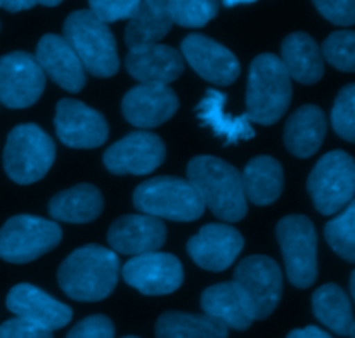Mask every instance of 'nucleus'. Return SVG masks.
<instances>
[{"instance_id":"obj_1","label":"nucleus","mask_w":355,"mask_h":338,"mask_svg":"<svg viewBox=\"0 0 355 338\" xmlns=\"http://www.w3.org/2000/svg\"><path fill=\"white\" fill-rule=\"evenodd\" d=\"M118 276L120 262L113 250L85 245L66 257L58 271V283L73 301L99 302L113 294Z\"/></svg>"},{"instance_id":"obj_2","label":"nucleus","mask_w":355,"mask_h":338,"mask_svg":"<svg viewBox=\"0 0 355 338\" xmlns=\"http://www.w3.org/2000/svg\"><path fill=\"white\" fill-rule=\"evenodd\" d=\"M193 184L205 208L225 222H238L248 212L241 174L231 163L215 156H196L187 165Z\"/></svg>"},{"instance_id":"obj_3","label":"nucleus","mask_w":355,"mask_h":338,"mask_svg":"<svg viewBox=\"0 0 355 338\" xmlns=\"http://www.w3.org/2000/svg\"><path fill=\"white\" fill-rule=\"evenodd\" d=\"M291 78L281 58L260 54L252 61L246 85V117L260 125L283 118L291 103Z\"/></svg>"},{"instance_id":"obj_4","label":"nucleus","mask_w":355,"mask_h":338,"mask_svg":"<svg viewBox=\"0 0 355 338\" xmlns=\"http://www.w3.org/2000/svg\"><path fill=\"white\" fill-rule=\"evenodd\" d=\"M64 40L78 56L83 69L99 78L116 75L120 68L116 40L106 23L94 16L90 10H75L69 14L62 26Z\"/></svg>"},{"instance_id":"obj_5","label":"nucleus","mask_w":355,"mask_h":338,"mask_svg":"<svg viewBox=\"0 0 355 338\" xmlns=\"http://www.w3.org/2000/svg\"><path fill=\"white\" fill-rule=\"evenodd\" d=\"M134 205L144 215L175 222L196 221L205 205L193 184L180 177H155L139 184L134 191Z\"/></svg>"},{"instance_id":"obj_6","label":"nucleus","mask_w":355,"mask_h":338,"mask_svg":"<svg viewBox=\"0 0 355 338\" xmlns=\"http://www.w3.org/2000/svg\"><path fill=\"white\" fill-rule=\"evenodd\" d=\"M55 160L54 141L35 124L17 125L3 148V169L16 184L44 179Z\"/></svg>"},{"instance_id":"obj_7","label":"nucleus","mask_w":355,"mask_h":338,"mask_svg":"<svg viewBox=\"0 0 355 338\" xmlns=\"http://www.w3.org/2000/svg\"><path fill=\"white\" fill-rule=\"evenodd\" d=\"M307 189L322 215L338 214L352 201L355 191V163L345 151H329L315 163L309 176Z\"/></svg>"},{"instance_id":"obj_8","label":"nucleus","mask_w":355,"mask_h":338,"mask_svg":"<svg viewBox=\"0 0 355 338\" xmlns=\"http://www.w3.org/2000/svg\"><path fill=\"white\" fill-rule=\"evenodd\" d=\"M286 274L297 288H309L318 280V235L305 215H288L276 228Z\"/></svg>"},{"instance_id":"obj_9","label":"nucleus","mask_w":355,"mask_h":338,"mask_svg":"<svg viewBox=\"0 0 355 338\" xmlns=\"http://www.w3.org/2000/svg\"><path fill=\"white\" fill-rule=\"evenodd\" d=\"M59 224L35 215H16L0 229V259L10 264H28L59 245Z\"/></svg>"},{"instance_id":"obj_10","label":"nucleus","mask_w":355,"mask_h":338,"mask_svg":"<svg viewBox=\"0 0 355 338\" xmlns=\"http://www.w3.org/2000/svg\"><path fill=\"white\" fill-rule=\"evenodd\" d=\"M44 89L45 75L35 56L16 51L0 58V101L7 108L33 106Z\"/></svg>"},{"instance_id":"obj_11","label":"nucleus","mask_w":355,"mask_h":338,"mask_svg":"<svg viewBox=\"0 0 355 338\" xmlns=\"http://www.w3.org/2000/svg\"><path fill=\"white\" fill-rule=\"evenodd\" d=\"M234 281L245 290L255 311V319H267L283 297V273L266 255L246 257L234 271Z\"/></svg>"},{"instance_id":"obj_12","label":"nucleus","mask_w":355,"mask_h":338,"mask_svg":"<svg viewBox=\"0 0 355 338\" xmlns=\"http://www.w3.org/2000/svg\"><path fill=\"white\" fill-rule=\"evenodd\" d=\"M165 144L158 135L132 132L106 149L103 162L114 176H148L165 162Z\"/></svg>"},{"instance_id":"obj_13","label":"nucleus","mask_w":355,"mask_h":338,"mask_svg":"<svg viewBox=\"0 0 355 338\" xmlns=\"http://www.w3.org/2000/svg\"><path fill=\"white\" fill-rule=\"evenodd\" d=\"M121 276L125 283L144 295H170L182 285L184 269L172 253L148 252L128 260Z\"/></svg>"},{"instance_id":"obj_14","label":"nucleus","mask_w":355,"mask_h":338,"mask_svg":"<svg viewBox=\"0 0 355 338\" xmlns=\"http://www.w3.org/2000/svg\"><path fill=\"white\" fill-rule=\"evenodd\" d=\"M54 125L59 141L75 149L99 148L110 134L106 118L82 101L75 99L59 101Z\"/></svg>"},{"instance_id":"obj_15","label":"nucleus","mask_w":355,"mask_h":338,"mask_svg":"<svg viewBox=\"0 0 355 338\" xmlns=\"http://www.w3.org/2000/svg\"><path fill=\"white\" fill-rule=\"evenodd\" d=\"M182 58L191 68L215 85H231L241 73L238 58L218 42L200 33L187 35L180 45Z\"/></svg>"},{"instance_id":"obj_16","label":"nucleus","mask_w":355,"mask_h":338,"mask_svg":"<svg viewBox=\"0 0 355 338\" xmlns=\"http://www.w3.org/2000/svg\"><path fill=\"white\" fill-rule=\"evenodd\" d=\"M245 246L241 233L227 224H208L187 242V253L201 269L220 273L231 267Z\"/></svg>"},{"instance_id":"obj_17","label":"nucleus","mask_w":355,"mask_h":338,"mask_svg":"<svg viewBox=\"0 0 355 338\" xmlns=\"http://www.w3.org/2000/svg\"><path fill=\"white\" fill-rule=\"evenodd\" d=\"M6 304L7 309L16 314V318L24 319L47 332L64 328L73 318V311L68 305L55 301L54 297L30 283L16 285L7 295Z\"/></svg>"},{"instance_id":"obj_18","label":"nucleus","mask_w":355,"mask_h":338,"mask_svg":"<svg viewBox=\"0 0 355 338\" xmlns=\"http://www.w3.org/2000/svg\"><path fill=\"white\" fill-rule=\"evenodd\" d=\"M179 110L177 94L168 85L141 83L125 94L121 111L139 128H153L168 121Z\"/></svg>"},{"instance_id":"obj_19","label":"nucleus","mask_w":355,"mask_h":338,"mask_svg":"<svg viewBox=\"0 0 355 338\" xmlns=\"http://www.w3.org/2000/svg\"><path fill=\"white\" fill-rule=\"evenodd\" d=\"M166 242V228L159 219L151 215H123L111 224L107 243L114 253L142 255L156 252Z\"/></svg>"},{"instance_id":"obj_20","label":"nucleus","mask_w":355,"mask_h":338,"mask_svg":"<svg viewBox=\"0 0 355 338\" xmlns=\"http://www.w3.org/2000/svg\"><path fill=\"white\" fill-rule=\"evenodd\" d=\"M37 62L44 75L68 92H80L85 87L87 76L83 65L68 42L61 35L49 33L40 38L37 45Z\"/></svg>"},{"instance_id":"obj_21","label":"nucleus","mask_w":355,"mask_h":338,"mask_svg":"<svg viewBox=\"0 0 355 338\" xmlns=\"http://www.w3.org/2000/svg\"><path fill=\"white\" fill-rule=\"evenodd\" d=\"M128 75L141 83L166 85L184 71V58L177 49L163 44L134 47L125 58Z\"/></svg>"},{"instance_id":"obj_22","label":"nucleus","mask_w":355,"mask_h":338,"mask_svg":"<svg viewBox=\"0 0 355 338\" xmlns=\"http://www.w3.org/2000/svg\"><path fill=\"white\" fill-rule=\"evenodd\" d=\"M201 307L207 316L239 332L248 330L257 321L252 301L236 281L207 288L201 295Z\"/></svg>"},{"instance_id":"obj_23","label":"nucleus","mask_w":355,"mask_h":338,"mask_svg":"<svg viewBox=\"0 0 355 338\" xmlns=\"http://www.w3.org/2000/svg\"><path fill=\"white\" fill-rule=\"evenodd\" d=\"M201 124L210 127L217 137L224 139V144H238L255 137V128L246 115L232 117L225 111V96L215 89H208L196 108Z\"/></svg>"},{"instance_id":"obj_24","label":"nucleus","mask_w":355,"mask_h":338,"mask_svg":"<svg viewBox=\"0 0 355 338\" xmlns=\"http://www.w3.org/2000/svg\"><path fill=\"white\" fill-rule=\"evenodd\" d=\"M326 130L328 125L324 111L314 104H305L288 118L284 127V144L288 151L298 158H309L319 151Z\"/></svg>"},{"instance_id":"obj_25","label":"nucleus","mask_w":355,"mask_h":338,"mask_svg":"<svg viewBox=\"0 0 355 338\" xmlns=\"http://www.w3.org/2000/svg\"><path fill=\"white\" fill-rule=\"evenodd\" d=\"M281 56L290 78L297 82L311 85L318 83L324 75V59L321 56V49L314 38L304 31H295L284 38Z\"/></svg>"},{"instance_id":"obj_26","label":"nucleus","mask_w":355,"mask_h":338,"mask_svg":"<svg viewBox=\"0 0 355 338\" xmlns=\"http://www.w3.org/2000/svg\"><path fill=\"white\" fill-rule=\"evenodd\" d=\"M173 19L168 0H141L125 30L128 49L158 44L168 35Z\"/></svg>"},{"instance_id":"obj_27","label":"nucleus","mask_w":355,"mask_h":338,"mask_svg":"<svg viewBox=\"0 0 355 338\" xmlns=\"http://www.w3.org/2000/svg\"><path fill=\"white\" fill-rule=\"evenodd\" d=\"M103 207V194L96 186L78 184L55 194L49 201V214L55 221L87 224L99 217Z\"/></svg>"},{"instance_id":"obj_28","label":"nucleus","mask_w":355,"mask_h":338,"mask_svg":"<svg viewBox=\"0 0 355 338\" xmlns=\"http://www.w3.org/2000/svg\"><path fill=\"white\" fill-rule=\"evenodd\" d=\"M241 179L246 200L259 207L274 203L283 193V167L272 156H257L250 160Z\"/></svg>"},{"instance_id":"obj_29","label":"nucleus","mask_w":355,"mask_h":338,"mask_svg":"<svg viewBox=\"0 0 355 338\" xmlns=\"http://www.w3.org/2000/svg\"><path fill=\"white\" fill-rule=\"evenodd\" d=\"M312 311L315 318L336 335L354 338L352 304L338 285L329 283L318 288L312 295Z\"/></svg>"},{"instance_id":"obj_30","label":"nucleus","mask_w":355,"mask_h":338,"mask_svg":"<svg viewBox=\"0 0 355 338\" xmlns=\"http://www.w3.org/2000/svg\"><path fill=\"white\" fill-rule=\"evenodd\" d=\"M229 328L207 314L168 311L156 321V338H227Z\"/></svg>"},{"instance_id":"obj_31","label":"nucleus","mask_w":355,"mask_h":338,"mask_svg":"<svg viewBox=\"0 0 355 338\" xmlns=\"http://www.w3.org/2000/svg\"><path fill=\"white\" fill-rule=\"evenodd\" d=\"M355 203L350 201L342 214L329 221L324 228L326 242L329 243L336 255L347 262H355Z\"/></svg>"},{"instance_id":"obj_32","label":"nucleus","mask_w":355,"mask_h":338,"mask_svg":"<svg viewBox=\"0 0 355 338\" xmlns=\"http://www.w3.org/2000/svg\"><path fill=\"white\" fill-rule=\"evenodd\" d=\"M173 23L184 28H201L218 14L217 0H168Z\"/></svg>"},{"instance_id":"obj_33","label":"nucleus","mask_w":355,"mask_h":338,"mask_svg":"<svg viewBox=\"0 0 355 338\" xmlns=\"http://www.w3.org/2000/svg\"><path fill=\"white\" fill-rule=\"evenodd\" d=\"M322 59L340 71L352 73L355 69V33L340 30L329 35L321 47Z\"/></svg>"},{"instance_id":"obj_34","label":"nucleus","mask_w":355,"mask_h":338,"mask_svg":"<svg viewBox=\"0 0 355 338\" xmlns=\"http://www.w3.org/2000/svg\"><path fill=\"white\" fill-rule=\"evenodd\" d=\"M355 85L349 83L340 90L338 97H336L335 104H333L331 111V124L333 128L340 137L345 141L354 142L355 141Z\"/></svg>"},{"instance_id":"obj_35","label":"nucleus","mask_w":355,"mask_h":338,"mask_svg":"<svg viewBox=\"0 0 355 338\" xmlns=\"http://www.w3.org/2000/svg\"><path fill=\"white\" fill-rule=\"evenodd\" d=\"M139 3L141 0H89V10L107 24L120 19H130Z\"/></svg>"},{"instance_id":"obj_36","label":"nucleus","mask_w":355,"mask_h":338,"mask_svg":"<svg viewBox=\"0 0 355 338\" xmlns=\"http://www.w3.org/2000/svg\"><path fill=\"white\" fill-rule=\"evenodd\" d=\"M322 17L338 26H352L355 23V0H312Z\"/></svg>"},{"instance_id":"obj_37","label":"nucleus","mask_w":355,"mask_h":338,"mask_svg":"<svg viewBox=\"0 0 355 338\" xmlns=\"http://www.w3.org/2000/svg\"><path fill=\"white\" fill-rule=\"evenodd\" d=\"M66 338H114V325L106 316L94 314L73 326Z\"/></svg>"},{"instance_id":"obj_38","label":"nucleus","mask_w":355,"mask_h":338,"mask_svg":"<svg viewBox=\"0 0 355 338\" xmlns=\"http://www.w3.org/2000/svg\"><path fill=\"white\" fill-rule=\"evenodd\" d=\"M0 338H52V332L38 328L24 319L14 318L0 325Z\"/></svg>"},{"instance_id":"obj_39","label":"nucleus","mask_w":355,"mask_h":338,"mask_svg":"<svg viewBox=\"0 0 355 338\" xmlns=\"http://www.w3.org/2000/svg\"><path fill=\"white\" fill-rule=\"evenodd\" d=\"M37 6L35 0H0V9L9 10V12H21Z\"/></svg>"},{"instance_id":"obj_40","label":"nucleus","mask_w":355,"mask_h":338,"mask_svg":"<svg viewBox=\"0 0 355 338\" xmlns=\"http://www.w3.org/2000/svg\"><path fill=\"white\" fill-rule=\"evenodd\" d=\"M286 338H333L331 335L324 332V330L318 328V326H307L302 330H293Z\"/></svg>"},{"instance_id":"obj_41","label":"nucleus","mask_w":355,"mask_h":338,"mask_svg":"<svg viewBox=\"0 0 355 338\" xmlns=\"http://www.w3.org/2000/svg\"><path fill=\"white\" fill-rule=\"evenodd\" d=\"M222 2H224V6L227 7H234L238 6V3H253L257 2V0H222Z\"/></svg>"},{"instance_id":"obj_42","label":"nucleus","mask_w":355,"mask_h":338,"mask_svg":"<svg viewBox=\"0 0 355 338\" xmlns=\"http://www.w3.org/2000/svg\"><path fill=\"white\" fill-rule=\"evenodd\" d=\"M37 3H42L45 7H55L62 2V0H35Z\"/></svg>"},{"instance_id":"obj_43","label":"nucleus","mask_w":355,"mask_h":338,"mask_svg":"<svg viewBox=\"0 0 355 338\" xmlns=\"http://www.w3.org/2000/svg\"><path fill=\"white\" fill-rule=\"evenodd\" d=\"M123 338H139V337H123Z\"/></svg>"},{"instance_id":"obj_44","label":"nucleus","mask_w":355,"mask_h":338,"mask_svg":"<svg viewBox=\"0 0 355 338\" xmlns=\"http://www.w3.org/2000/svg\"><path fill=\"white\" fill-rule=\"evenodd\" d=\"M0 30H2V24H0Z\"/></svg>"}]
</instances>
